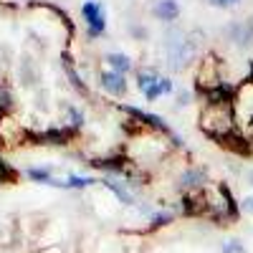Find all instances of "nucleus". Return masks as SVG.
<instances>
[{"label":"nucleus","instance_id":"1","mask_svg":"<svg viewBox=\"0 0 253 253\" xmlns=\"http://www.w3.org/2000/svg\"><path fill=\"white\" fill-rule=\"evenodd\" d=\"M84 18H86V23H89V36L96 38L101 36L104 31H107V15H104V8L101 3H96V0H86L81 8Z\"/></svg>","mask_w":253,"mask_h":253},{"label":"nucleus","instance_id":"2","mask_svg":"<svg viewBox=\"0 0 253 253\" xmlns=\"http://www.w3.org/2000/svg\"><path fill=\"white\" fill-rule=\"evenodd\" d=\"M126 114H132V117H137V119H142L144 124H150V126H155V129H160L162 134H167V137H172V142H177L180 144V137L177 134H172V129H170V126H167L157 114H150V112H142V109H137V107H126V104H124V107H122Z\"/></svg>","mask_w":253,"mask_h":253},{"label":"nucleus","instance_id":"3","mask_svg":"<svg viewBox=\"0 0 253 253\" xmlns=\"http://www.w3.org/2000/svg\"><path fill=\"white\" fill-rule=\"evenodd\" d=\"M101 86L107 89L109 94H114V96H124L126 94V81L117 71H104L101 74Z\"/></svg>","mask_w":253,"mask_h":253},{"label":"nucleus","instance_id":"4","mask_svg":"<svg viewBox=\"0 0 253 253\" xmlns=\"http://www.w3.org/2000/svg\"><path fill=\"white\" fill-rule=\"evenodd\" d=\"M137 81H139V89L144 91V96L150 99V101H155V99L160 96V89H157V81H160V79H157L152 71H139Z\"/></svg>","mask_w":253,"mask_h":253},{"label":"nucleus","instance_id":"5","mask_svg":"<svg viewBox=\"0 0 253 253\" xmlns=\"http://www.w3.org/2000/svg\"><path fill=\"white\" fill-rule=\"evenodd\" d=\"M155 15L160 20H175L180 15V5L177 0H160V3L155 5Z\"/></svg>","mask_w":253,"mask_h":253},{"label":"nucleus","instance_id":"6","mask_svg":"<svg viewBox=\"0 0 253 253\" xmlns=\"http://www.w3.org/2000/svg\"><path fill=\"white\" fill-rule=\"evenodd\" d=\"M107 61L112 63V69H114L117 74H124V71H129V69H132V61L126 58V56H122V53H109Z\"/></svg>","mask_w":253,"mask_h":253},{"label":"nucleus","instance_id":"7","mask_svg":"<svg viewBox=\"0 0 253 253\" xmlns=\"http://www.w3.org/2000/svg\"><path fill=\"white\" fill-rule=\"evenodd\" d=\"M28 177H33V180H38V182H46V185L53 180V177H51V170H43V167H31Z\"/></svg>","mask_w":253,"mask_h":253},{"label":"nucleus","instance_id":"8","mask_svg":"<svg viewBox=\"0 0 253 253\" xmlns=\"http://www.w3.org/2000/svg\"><path fill=\"white\" fill-rule=\"evenodd\" d=\"M104 185H107L109 190H114V193H117V198H119L122 203H132V195H129V193H126V190H124V187H119L117 182H112V180H104Z\"/></svg>","mask_w":253,"mask_h":253},{"label":"nucleus","instance_id":"9","mask_svg":"<svg viewBox=\"0 0 253 253\" xmlns=\"http://www.w3.org/2000/svg\"><path fill=\"white\" fill-rule=\"evenodd\" d=\"M205 177V172L203 170H195V172H185L182 175V185H198L195 180H203Z\"/></svg>","mask_w":253,"mask_h":253},{"label":"nucleus","instance_id":"10","mask_svg":"<svg viewBox=\"0 0 253 253\" xmlns=\"http://www.w3.org/2000/svg\"><path fill=\"white\" fill-rule=\"evenodd\" d=\"M157 89H160V94H170V91H172V81L162 76V79L157 81Z\"/></svg>","mask_w":253,"mask_h":253},{"label":"nucleus","instance_id":"11","mask_svg":"<svg viewBox=\"0 0 253 253\" xmlns=\"http://www.w3.org/2000/svg\"><path fill=\"white\" fill-rule=\"evenodd\" d=\"M213 5H218V8H228V5H238L241 0H210Z\"/></svg>","mask_w":253,"mask_h":253},{"label":"nucleus","instance_id":"12","mask_svg":"<svg viewBox=\"0 0 253 253\" xmlns=\"http://www.w3.org/2000/svg\"><path fill=\"white\" fill-rule=\"evenodd\" d=\"M225 253H241V246H238V241H233V246H225Z\"/></svg>","mask_w":253,"mask_h":253},{"label":"nucleus","instance_id":"13","mask_svg":"<svg viewBox=\"0 0 253 253\" xmlns=\"http://www.w3.org/2000/svg\"><path fill=\"white\" fill-rule=\"evenodd\" d=\"M243 205H246V210H251V213H253V198H246Z\"/></svg>","mask_w":253,"mask_h":253},{"label":"nucleus","instance_id":"14","mask_svg":"<svg viewBox=\"0 0 253 253\" xmlns=\"http://www.w3.org/2000/svg\"><path fill=\"white\" fill-rule=\"evenodd\" d=\"M248 180H251V185H253V170H248Z\"/></svg>","mask_w":253,"mask_h":253}]
</instances>
